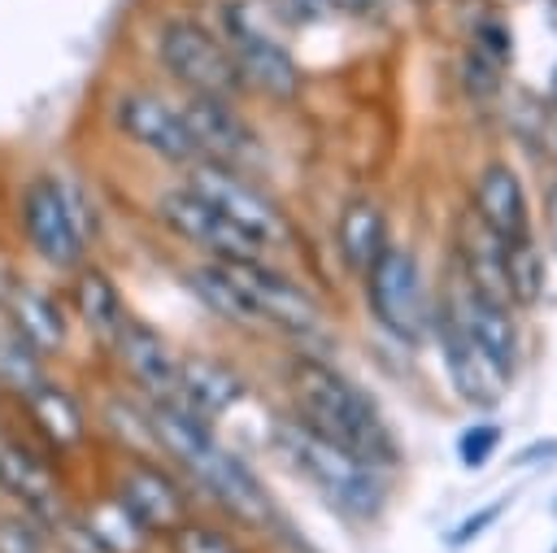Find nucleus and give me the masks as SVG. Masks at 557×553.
Instances as JSON below:
<instances>
[{
  "label": "nucleus",
  "mask_w": 557,
  "mask_h": 553,
  "mask_svg": "<svg viewBox=\"0 0 557 553\" xmlns=\"http://www.w3.org/2000/svg\"><path fill=\"white\" fill-rule=\"evenodd\" d=\"M505 279H509V300L513 305H535L540 292H544V261H540V248L535 239H518V244H505Z\"/></svg>",
  "instance_id": "26"
},
{
  "label": "nucleus",
  "mask_w": 557,
  "mask_h": 553,
  "mask_svg": "<svg viewBox=\"0 0 557 553\" xmlns=\"http://www.w3.org/2000/svg\"><path fill=\"white\" fill-rule=\"evenodd\" d=\"M496 448H500V422H470V427L457 435V457H461V466H470V470L487 466Z\"/></svg>",
  "instance_id": "30"
},
{
  "label": "nucleus",
  "mask_w": 557,
  "mask_h": 553,
  "mask_svg": "<svg viewBox=\"0 0 557 553\" xmlns=\"http://www.w3.org/2000/svg\"><path fill=\"white\" fill-rule=\"evenodd\" d=\"M70 527L78 531V540H83L87 553H144V544L152 540V536L126 514V505H122L113 492L100 496V501H91L78 518L70 514Z\"/></svg>",
  "instance_id": "22"
},
{
  "label": "nucleus",
  "mask_w": 557,
  "mask_h": 553,
  "mask_svg": "<svg viewBox=\"0 0 557 553\" xmlns=\"http://www.w3.org/2000/svg\"><path fill=\"white\" fill-rule=\"evenodd\" d=\"M17 409L26 418V435L44 448V453H74L87 444L91 431V414L83 405V396L74 388H65L61 379L44 374L26 396H17Z\"/></svg>",
  "instance_id": "16"
},
{
  "label": "nucleus",
  "mask_w": 557,
  "mask_h": 553,
  "mask_svg": "<svg viewBox=\"0 0 557 553\" xmlns=\"http://www.w3.org/2000/svg\"><path fill=\"white\" fill-rule=\"evenodd\" d=\"M0 496L30 514L35 523H44L57 540V531L70 523L57 470H52V453H39V444L30 435H4L0 431Z\"/></svg>",
  "instance_id": "9"
},
{
  "label": "nucleus",
  "mask_w": 557,
  "mask_h": 553,
  "mask_svg": "<svg viewBox=\"0 0 557 553\" xmlns=\"http://www.w3.org/2000/svg\"><path fill=\"white\" fill-rule=\"evenodd\" d=\"M152 213L157 222L191 244L196 253H205L209 261H248V257H270V248H261L252 235H244L226 213H218L205 196H196L187 183H174L165 187L157 200H152Z\"/></svg>",
  "instance_id": "8"
},
{
  "label": "nucleus",
  "mask_w": 557,
  "mask_h": 553,
  "mask_svg": "<svg viewBox=\"0 0 557 553\" xmlns=\"http://www.w3.org/2000/svg\"><path fill=\"white\" fill-rule=\"evenodd\" d=\"M218 35L244 78V87L270 96V100H296L300 96V65L296 57L270 35V26L257 17L252 0H222L218 9Z\"/></svg>",
  "instance_id": "5"
},
{
  "label": "nucleus",
  "mask_w": 557,
  "mask_h": 553,
  "mask_svg": "<svg viewBox=\"0 0 557 553\" xmlns=\"http://www.w3.org/2000/svg\"><path fill=\"white\" fill-rule=\"evenodd\" d=\"M544 213H548V235H553V253H557V183L548 187V200H544Z\"/></svg>",
  "instance_id": "33"
},
{
  "label": "nucleus",
  "mask_w": 557,
  "mask_h": 553,
  "mask_svg": "<svg viewBox=\"0 0 557 553\" xmlns=\"http://www.w3.org/2000/svg\"><path fill=\"white\" fill-rule=\"evenodd\" d=\"M474 218L500 239V244H518L531 235V218H527V196L518 174L505 161L483 165L479 183H474Z\"/></svg>",
  "instance_id": "21"
},
{
  "label": "nucleus",
  "mask_w": 557,
  "mask_h": 553,
  "mask_svg": "<svg viewBox=\"0 0 557 553\" xmlns=\"http://www.w3.org/2000/svg\"><path fill=\"white\" fill-rule=\"evenodd\" d=\"M187 287L200 296V305L205 309H213L222 322H231V327H265L261 322V314H257V305L248 300V292L239 287V279L231 274V266L226 261H200L191 274H187Z\"/></svg>",
  "instance_id": "24"
},
{
  "label": "nucleus",
  "mask_w": 557,
  "mask_h": 553,
  "mask_svg": "<svg viewBox=\"0 0 557 553\" xmlns=\"http://www.w3.org/2000/svg\"><path fill=\"white\" fill-rule=\"evenodd\" d=\"M178 109L187 118V131L200 144V157H213V161H226V165L252 174V165L261 161V139L248 126V118L235 109V100H226V96H187L183 91Z\"/></svg>",
  "instance_id": "15"
},
{
  "label": "nucleus",
  "mask_w": 557,
  "mask_h": 553,
  "mask_svg": "<svg viewBox=\"0 0 557 553\" xmlns=\"http://www.w3.org/2000/svg\"><path fill=\"white\" fill-rule=\"evenodd\" d=\"M287 392H292V409L305 427H313L318 435H326L331 444H339L344 453L366 462L370 470L400 462L396 435L383 422L379 405L352 379H344L335 366H326L318 357H292Z\"/></svg>",
  "instance_id": "1"
},
{
  "label": "nucleus",
  "mask_w": 557,
  "mask_h": 553,
  "mask_svg": "<svg viewBox=\"0 0 557 553\" xmlns=\"http://www.w3.org/2000/svg\"><path fill=\"white\" fill-rule=\"evenodd\" d=\"M474 48L479 52H487L492 61H509V30H505V22H492V17H483L479 26H474Z\"/></svg>",
  "instance_id": "31"
},
{
  "label": "nucleus",
  "mask_w": 557,
  "mask_h": 553,
  "mask_svg": "<svg viewBox=\"0 0 557 553\" xmlns=\"http://www.w3.org/2000/svg\"><path fill=\"white\" fill-rule=\"evenodd\" d=\"M278 453L287 457V466L318 488L339 514L348 518H374L383 509V483L379 470H370L366 462H357L352 453H344L339 444H331L326 435H318L313 427H305L300 418H278L270 427Z\"/></svg>",
  "instance_id": "3"
},
{
  "label": "nucleus",
  "mask_w": 557,
  "mask_h": 553,
  "mask_svg": "<svg viewBox=\"0 0 557 553\" xmlns=\"http://www.w3.org/2000/svg\"><path fill=\"white\" fill-rule=\"evenodd\" d=\"M0 553H57V540L44 523L22 509H0Z\"/></svg>",
  "instance_id": "27"
},
{
  "label": "nucleus",
  "mask_w": 557,
  "mask_h": 553,
  "mask_svg": "<svg viewBox=\"0 0 557 553\" xmlns=\"http://www.w3.org/2000/svg\"><path fill=\"white\" fill-rule=\"evenodd\" d=\"M335 248H339L344 266L366 279V270L387 248V218H383V209L374 200H348L339 222H335Z\"/></svg>",
  "instance_id": "23"
},
{
  "label": "nucleus",
  "mask_w": 557,
  "mask_h": 553,
  "mask_svg": "<svg viewBox=\"0 0 557 553\" xmlns=\"http://www.w3.org/2000/svg\"><path fill=\"white\" fill-rule=\"evenodd\" d=\"M157 65L187 91V96H244V78L222 44V35L196 17H165L157 30Z\"/></svg>",
  "instance_id": "4"
},
{
  "label": "nucleus",
  "mask_w": 557,
  "mask_h": 553,
  "mask_svg": "<svg viewBox=\"0 0 557 553\" xmlns=\"http://www.w3.org/2000/svg\"><path fill=\"white\" fill-rule=\"evenodd\" d=\"M17 231L39 266L74 274L83 261H91L87 253L96 244L100 222L78 183L61 174H30L17 192Z\"/></svg>",
  "instance_id": "2"
},
{
  "label": "nucleus",
  "mask_w": 557,
  "mask_h": 553,
  "mask_svg": "<svg viewBox=\"0 0 557 553\" xmlns=\"http://www.w3.org/2000/svg\"><path fill=\"white\" fill-rule=\"evenodd\" d=\"M366 300H370L374 322L405 344H413L431 322L422 270L409 248H396V244L383 248V257L366 270Z\"/></svg>",
  "instance_id": "10"
},
{
  "label": "nucleus",
  "mask_w": 557,
  "mask_h": 553,
  "mask_svg": "<svg viewBox=\"0 0 557 553\" xmlns=\"http://www.w3.org/2000/svg\"><path fill=\"white\" fill-rule=\"evenodd\" d=\"M44 374H48V361L0 318V392L17 401V396H26Z\"/></svg>",
  "instance_id": "25"
},
{
  "label": "nucleus",
  "mask_w": 557,
  "mask_h": 553,
  "mask_svg": "<svg viewBox=\"0 0 557 553\" xmlns=\"http://www.w3.org/2000/svg\"><path fill=\"white\" fill-rule=\"evenodd\" d=\"M244 396H248V383L235 366H226L222 357H209V353H178V401L191 414L213 422L226 409H235Z\"/></svg>",
  "instance_id": "20"
},
{
  "label": "nucleus",
  "mask_w": 557,
  "mask_h": 553,
  "mask_svg": "<svg viewBox=\"0 0 557 553\" xmlns=\"http://www.w3.org/2000/svg\"><path fill=\"white\" fill-rule=\"evenodd\" d=\"M70 318L109 353V344L117 340L122 322L131 318V305L117 287V279L96 266V261H83L74 274H70Z\"/></svg>",
  "instance_id": "19"
},
{
  "label": "nucleus",
  "mask_w": 557,
  "mask_h": 553,
  "mask_svg": "<svg viewBox=\"0 0 557 553\" xmlns=\"http://www.w3.org/2000/svg\"><path fill=\"white\" fill-rule=\"evenodd\" d=\"M500 509H505V501H496V505H487V509H479V514H470V518H466V527H461V531H453L448 540H453V544H466V540H470L474 531H483V527H487L492 518H500Z\"/></svg>",
  "instance_id": "32"
},
{
  "label": "nucleus",
  "mask_w": 557,
  "mask_h": 553,
  "mask_svg": "<svg viewBox=\"0 0 557 553\" xmlns=\"http://www.w3.org/2000/svg\"><path fill=\"white\" fill-rule=\"evenodd\" d=\"M435 335H440V357H444V370H448V383L453 392L474 405V409H496L505 401V388H509V374L453 322V314H435Z\"/></svg>",
  "instance_id": "17"
},
{
  "label": "nucleus",
  "mask_w": 557,
  "mask_h": 553,
  "mask_svg": "<svg viewBox=\"0 0 557 553\" xmlns=\"http://www.w3.org/2000/svg\"><path fill=\"white\" fill-rule=\"evenodd\" d=\"M170 549L174 553H244L231 531H222L213 523H200V518H187L183 527H174L170 531Z\"/></svg>",
  "instance_id": "28"
},
{
  "label": "nucleus",
  "mask_w": 557,
  "mask_h": 553,
  "mask_svg": "<svg viewBox=\"0 0 557 553\" xmlns=\"http://www.w3.org/2000/svg\"><path fill=\"white\" fill-rule=\"evenodd\" d=\"M183 183L205 196L218 213H226L244 235H252L261 248H278L287 244V218L283 209L274 205V196L248 174V170H235L226 161H213V157H200L183 170Z\"/></svg>",
  "instance_id": "6"
},
{
  "label": "nucleus",
  "mask_w": 557,
  "mask_h": 553,
  "mask_svg": "<svg viewBox=\"0 0 557 553\" xmlns=\"http://www.w3.org/2000/svg\"><path fill=\"white\" fill-rule=\"evenodd\" d=\"M331 9H344V13H370L379 9V0H326Z\"/></svg>",
  "instance_id": "34"
},
{
  "label": "nucleus",
  "mask_w": 557,
  "mask_h": 553,
  "mask_svg": "<svg viewBox=\"0 0 557 553\" xmlns=\"http://www.w3.org/2000/svg\"><path fill=\"white\" fill-rule=\"evenodd\" d=\"M113 496L126 505V514L148 531V536H170L174 527H183L187 514V492L183 479L174 470H165L161 462L135 453L122 462L117 479H113Z\"/></svg>",
  "instance_id": "11"
},
{
  "label": "nucleus",
  "mask_w": 557,
  "mask_h": 553,
  "mask_svg": "<svg viewBox=\"0 0 557 553\" xmlns=\"http://www.w3.org/2000/svg\"><path fill=\"white\" fill-rule=\"evenodd\" d=\"M500 61H492L487 52H479L474 44L466 48V57H461V83H466V91L474 96V100H492L496 91H500Z\"/></svg>",
  "instance_id": "29"
},
{
  "label": "nucleus",
  "mask_w": 557,
  "mask_h": 553,
  "mask_svg": "<svg viewBox=\"0 0 557 553\" xmlns=\"http://www.w3.org/2000/svg\"><path fill=\"white\" fill-rule=\"evenodd\" d=\"M553 509H557V501H553Z\"/></svg>",
  "instance_id": "35"
},
{
  "label": "nucleus",
  "mask_w": 557,
  "mask_h": 553,
  "mask_svg": "<svg viewBox=\"0 0 557 553\" xmlns=\"http://www.w3.org/2000/svg\"><path fill=\"white\" fill-rule=\"evenodd\" d=\"M113 361L131 379L135 396L144 401H178V348L144 318H126L117 340L109 344Z\"/></svg>",
  "instance_id": "14"
},
{
  "label": "nucleus",
  "mask_w": 557,
  "mask_h": 553,
  "mask_svg": "<svg viewBox=\"0 0 557 553\" xmlns=\"http://www.w3.org/2000/svg\"><path fill=\"white\" fill-rule=\"evenodd\" d=\"M0 318L44 357H65L70 335H74V318L70 305H61L44 283H30L22 274H4L0 279Z\"/></svg>",
  "instance_id": "13"
},
{
  "label": "nucleus",
  "mask_w": 557,
  "mask_h": 553,
  "mask_svg": "<svg viewBox=\"0 0 557 553\" xmlns=\"http://www.w3.org/2000/svg\"><path fill=\"white\" fill-rule=\"evenodd\" d=\"M444 314H453V322H457L505 374H513V366H518V327H513V318H509V305L487 300L483 292H474V287L461 279L457 287H448Z\"/></svg>",
  "instance_id": "18"
},
{
  "label": "nucleus",
  "mask_w": 557,
  "mask_h": 553,
  "mask_svg": "<svg viewBox=\"0 0 557 553\" xmlns=\"http://www.w3.org/2000/svg\"><path fill=\"white\" fill-rule=\"evenodd\" d=\"M231 274L239 279V287L248 292V300L257 305L261 322L287 335H318L322 331V309L318 300L287 279L278 266H270V257H248V261H226Z\"/></svg>",
  "instance_id": "12"
},
{
  "label": "nucleus",
  "mask_w": 557,
  "mask_h": 553,
  "mask_svg": "<svg viewBox=\"0 0 557 553\" xmlns=\"http://www.w3.org/2000/svg\"><path fill=\"white\" fill-rule=\"evenodd\" d=\"M109 118H113V131L135 144L139 152L174 165V170H187L191 161H200V144L196 135L187 131V118L178 105H170L165 96L157 91H144V87H131L122 96H113L109 105Z\"/></svg>",
  "instance_id": "7"
}]
</instances>
